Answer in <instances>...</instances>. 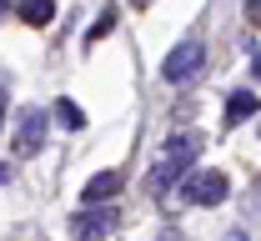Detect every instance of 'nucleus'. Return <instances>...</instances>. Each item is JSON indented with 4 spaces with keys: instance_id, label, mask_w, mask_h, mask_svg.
<instances>
[{
    "instance_id": "5",
    "label": "nucleus",
    "mask_w": 261,
    "mask_h": 241,
    "mask_svg": "<svg viewBox=\"0 0 261 241\" xmlns=\"http://www.w3.org/2000/svg\"><path fill=\"white\" fill-rule=\"evenodd\" d=\"M45 111H35V105H25L20 111V126H15V151H40L45 146Z\"/></svg>"
},
{
    "instance_id": "6",
    "label": "nucleus",
    "mask_w": 261,
    "mask_h": 241,
    "mask_svg": "<svg viewBox=\"0 0 261 241\" xmlns=\"http://www.w3.org/2000/svg\"><path fill=\"white\" fill-rule=\"evenodd\" d=\"M121 191V171H96L86 186H81V206H106V196Z\"/></svg>"
},
{
    "instance_id": "11",
    "label": "nucleus",
    "mask_w": 261,
    "mask_h": 241,
    "mask_svg": "<svg viewBox=\"0 0 261 241\" xmlns=\"http://www.w3.org/2000/svg\"><path fill=\"white\" fill-rule=\"evenodd\" d=\"M246 20H251V25H261V0H246Z\"/></svg>"
},
{
    "instance_id": "3",
    "label": "nucleus",
    "mask_w": 261,
    "mask_h": 241,
    "mask_svg": "<svg viewBox=\"0 0 261 241\" xmlns=\"http://www.w3.org/2000/svg\"><path fill=\"white\" fill-rule=\"evenodd\" d=\"M181 201H191V206H221L226 201V176L221 171H191L181 181Z\"/></svg>"
},
{
    "instance_id": "10",
    "label": "nucleus",
    "mask_w": 261,
    "mask_h": 241,
    "mask_svg": "<svg viewBox=\"0 0 261 241\" xmlns=\"http://www.w3.org/2000/svg\"><path fill=\"white\" fill-rule=\"evenodd\" d=\"M111 31H116V10H100V15H96V25L86 31V45H96V40H106Z\"/></svg>"
},
{
    "instance_id": "16",
    "label": "nucleus",
    "mask_w": 261,
    "mask_h": 241,
    "mask_svg": "<svg viewBox=\"0 0 261 241\" xmlns=\"http://www.w3.org/2000/svg\"><path fill=\"white\" fill-rule=\"evenodd\" d=\"M136 5H151V0H136Z\"/></svg>"
},
{
    "instance_id": "15",
    "label": "nucleus",
    "mask_w": 261,
    "mask_h": 241,
    "mask_svg": "<svg viewBox=\"0 0 261 241\" xmlns=\"http://www.w3.org/2000/svg\"><path fill=\"white\" fill-rule=\"evenodd\" d=\"M5 5H10V0H0V10H5Z\"/></svg>"
},
{
    "instance_id": "7",
    "label": "nucleus",
    "mask_w": 261,
    "mask_h": 241,
    "mask_svg": "<svg viewBox=\"0 0 261 241\" xmlns=\"http://www.w3.org/2000/svg\"><path fill=\"white\" fill-rule=\"evenodd\" d=\"M20 20L25 25H50L56 20V0H20Z\"/></svg>"
},
{
    "instance_id": "4",
    "label": "nucleus",
    "mask_w": 261,
    "mask_h": 241,
    "mask_svg": "<svg viewBox=\"0 0 261 241\" xmlns=\"http://www.w3.org/2000/svg\"><path fill=\"white\" fill-rule=\"evenodd\" d=\"M111 226H116V211L111 206H81L70 216V236L75 241H106Z\"/></svg>"
},
{
    "instance_id": "12",
    "label": "nucleus",
    "mask_w": 261,
    "mask_h": 241,
    "mask_svg": "<svg viewBox=\"0 0 261 241\" xmlns=\"http://www.w3.org/2000/svg\"><path fill=\"white\" fill-rule=\"evenodd\" d=\"M5 105H10V96H5V86H0V126H5Z\"/></svg>"
},
{
    "instance_id": "13",
    "label": "nucleus",
    "mask_w": 261,
    "mask_h": 241,
    "mask_svg": "<svg viewBox=\"0 0 261 241\" xmlns=\"http://www.w3.org/2000/svg\"><path fill=\"white\" fill-rule=\"evenodd\" d=\"M5 181H10V166H5V161H0V186H5Z\"/></svg>"
},
{
    "instance_id": "8",
    "label": "nucleus",
    "mask_w": 261,
    "mask_h": 241,
    "mask_svg": "<svg viewBox=\"0 0 261 241\" xmlns=\"http://www.w3.org/2000/svg\"><path fill=\"white\" fill-rule=\"evenodd\" d=\"M56 126H65V131H86V111L70 101V96H61V101H56Z\"/></svg>"
},
{
    "instance_id": "9",
    "label": "nucleus",
    "mask_w": 261,
    "mask_h": 241,
    "mask_svg": "<svg viewBox=\"0 0 261 241\" xmlns=\"http://www.w3.org/2000/svg\"><path fill=\"white\" fill-rule=\"evenodd\" d=\"M261 101L251 96V91H231V101H226V121H246V116H256Z\"/></svg>"
},
{
    "instance_id": "14",
    "label": "nucleus",
    "mask_w": 261,
    "mask_h": 241,
    "mask_svg": "<svg viewBox=\"0 0 261 241\" xmlns=\"http://www.w3.org/2000/svg\"><path fill=\"white\" fill-rule=\"evenodd\" d=\"M251 66H256V75H261V50H256V61H251Z\"/></svg>"
},
{
    "instance_id": "2",
    "label": "nucleus",
    "mask_w": 261,
    "mask_h": 241,
    "mask_svg": "<svg viewBox=\"0 0 261 241\" xmlns=\"http://www.w3.org/2000/svg\"><path fill=\"white\" fill-rule=\"evenodd\" d=\"M201 66H206V45H201L196 35H186V40H181V45H176V50L166 56L161 81H166V86H186V81H191Z\"/></svg>"
},
{
    "instance_id": "1",
    "label": "nucleus",
    "mask_w": 261,
    "mask_h": 241,
    "mask_svg": "<svg viewBox=\"0 0 261 241\" xmlns=\"http://www.w3.org/2000/svg\"><path fill=\"white\" fill-rule=\"evenodd\" d=\"M196 151H201V136H196V131L171 136V141H166V151H161V161L146 171V191H151V196H166L176 176L186 181V176H191V156H196Z\"/></svg>"
}]
</instances>
